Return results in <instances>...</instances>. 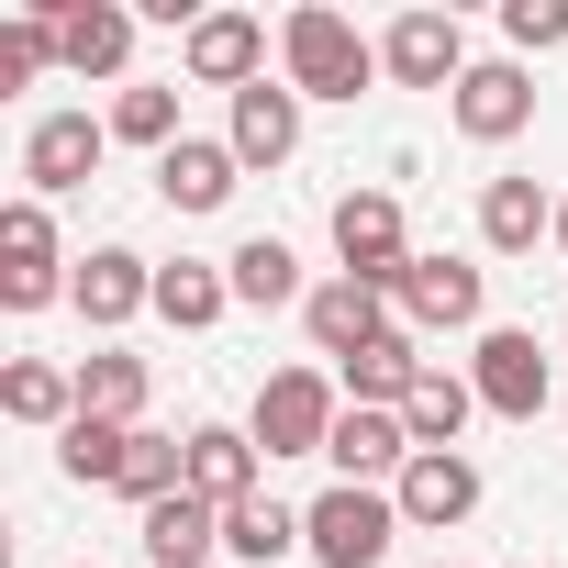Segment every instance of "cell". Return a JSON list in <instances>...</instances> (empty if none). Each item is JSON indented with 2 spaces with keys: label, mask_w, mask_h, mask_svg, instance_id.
Segmentation results:
<instances>
[{
  "label": "cell",
  "mask_w": 568,
  "mask_h": 568,
  "mask_svg": "<svg viewBox=\"0 0 568 568\" xmlns=\"http://www.w3.org/2000/svg\"><path fill=\"white\" fill-rule=\"evenodd\" d=\"M278 79H291L302 101H357L368 79H379V45L346 23V12H324V0H302L291 23H278Z\"/></svg>",
  "instance_id": "1"
},
{
  "label": "cell",
  "mask_w": 568,
  "mask_h": 568,
  "mask_svg": "<svg viewBox=\"0 0 568 568\" xmlns=\"http://www.w3.org/2000/svg\"><path fill=\"white\" fill-rule=\"evenodd\" d=\"M390 535H413L390 490L335 479L324 501H302V557H313V568H379V557H390Z\"/></svg>",
  "instance_id": "2"
},
{
  "label": "cell",
  "mask_w": 568,
  "mask_h": 568,
  "mask_svg": "<svg viewBox=\"0 0 568 568\" xmlns=\"http://www.w3.org/2000/svg\"><path fill=\"white\" fill-rule=\"evenodd\" d=\"M335 424H346V402H335L324 368H267V379H256V413H245L256 457H324Z\"/></svg>",
  "instance_id": "3"
},
{
  "label": "cell",
  "mask_w": 568,
  "mask_h": 568,
  "mask_svg": "<svg viewBox=\"0 0 568 568\" xmlns=\"http://www.w3.org/2000/svg\"><path fill=\"white\" fill-rule=\"evenodd\" d=\"M335 256H346V278H368L379 302H402V278H413V223H402V201H390V190H346V201H335Z\"/></svg>",
  "instance_id": "4"
},
{
  "label": "cell",
  "mask_w": 568,
  "mask_h": 568,
  "mask_svg": "<svg viewBox=\"0 0 568 568\" xmlns=\"http://www.w3.org/2000/svg\"><path fill=\"white\" fill-rule=\"evenodd\" d=\"M68 256H57V223H45V201L23 190L12 212H0V302L12 313H45V302H68Z\"/></svg>",
  "instance_id": "5"
},
{
  "label": "cell",
  "mask_w": 568,
  "mask_h": 568,
  "mask_svg": "<svg viewBox=\"0 0 568 568\" xmlns=\"http://www.w3.org/2000/svg\"><path fill=\"white\" fill-rule=\"evenodd\" d=\"M546 346L524 335V324H490L479 335V357H468V390H479V413H501V424H535L546 413Z\"/></svg>",
  "instance_id": "6"
},
{
  "label": "cell",
  "mask_w": 568,
  "mask_h": 568,
  "mask_svg": "<svg viewBox=\"0 0 568 568\" xmlns=\"http://www.w3.org/2000/svg\"><path fill=\"white\" fill-rule=\"evenodd\" d=\"M468 68H479V57H468L457 12H402V23L379 34V79H402V90H446V101H457Z\"/></svg>",
  "instance_id": "7"
},
{
  "label": "cell",
  "mask_w": 568,
  "mask_h": 568,
  "mask_svg": "<svg viewBox=\"0 0 568 568\" xmlns=\"http://www.w3.org/2000/svg\"><path fill=\"white\" fill-rule=\"evenodd\" d=\"M68 313H79L90 335H112V324L156 313V267H145L134 245H90V256H79V278H68Z\"/></svg>",
  "instance_id": "8"
},
{
  "label": "cell",
  "mask_w": 568,
  "mask_h": 568,
  "mask_svg": "<svg viewBox=\"0 0 568 568\" xmlns=\"http://www.w3.org/2000/svg\"><path fill=\"white\" fill-rule=\"evenodd\" d=\"M413 335H468L479 313H490V278L468 267V256H413V278H402V302H390Z\"/></svg>",
  "instance_id": "9"
},
{
  "label": "cell",
  "mask_w": 568,
  "mask_h": 568,
  "mask_svg": "<svg viewBox=\"0 0 568 568\" xmlns=\"http://www.w3.org/2000/svg\"><path fill=\"white\" fill-rule=\"evenodd\" d=\"M390 324H402V313H390V302L368 291V278H346V267H335L324 291L302 302V335H313V357H335V368H346V357H368V346H379Z\"/></svg>",
  "instance_id": "10"
},
{
  "label": "cell",
  "mask_w": 568,
  "mask_h": 568,
  "mask_svg": "<svg viewBox=\"0 0 568 568\" xmlns=\"http://www.w3.org/2000/svg\"><path fill=\"white\" fill-rule=\"evenodd\" d=\"M179 68H190L201 90H256V79H267V23H256V12H201V23L179 34Z\"/></svg>",
  "instance_id": "11"
},
{
  "label": "cell",
  "mask_w": 568,
  "mask_h": 568,
  "mask_svg": "<svg viewBox=\"0 0 568 568\" xmlns=\"http://www.w3.org/2000/svg\"><path fill=\"white\" fill-rule=\"evenodd\" d=\"M112 156V123L101 112H45L34 134H23V179H34V201H57V190H90V168Z\"/></svg>",
  "instance_id": "12"
},
{
  "label": "cell",
  "mask_w": 568,
  "mask_h": 568,
  "mask_svg": "<svg viewBox=\"0 0 568 568\" xmlns=\"http://www.w3.org/2000/svg\"><path fill=\"white\" fill-rule=\"evenodd\" d=\"M390 501H402V524H413V535H446V524H468V513H479V457H468V446L413 457V468L390 479Z\"/></svg>",
  "instance_id": "13"
},
{
  "label": "cell",
  "mask_w": 568,
  "mask_h": 568,
  "mask_svg": "<svg viewBox=\"0 0 568 568\" xmlns=\"http://www.w3.org/2000/svg\"><path fill=\"white\" fill-rule=\"evenodd\" d=\"M446 112H457V134H468V145H513V134L535 123V79H524L513 57H490V68H468V79H457V101H446Z\"/></svg>",
  "instance_id": "14"
},
{
  "label": "cell",
  "mask_w": 568,
  "mask_h": 568,
  "mask_svg": "<svg viewBox=\"0 0 568 568\" xmlns=\"http://www.w3.org/2000/svg\"><path fill=\"white\" fill-rule=\"evenodd\" d=\"M223 145H234L245 168H291V156H302V90H291V79H256V90H234V123H223Z\"/></svg>",
  "instance_id": "15"
},
{
  "label": "cell",
  "mask_w": 568,
  "mask_h": 568,
  "mask_svg": "<svg viewBox=\"0 0 568 568\" xmlns=\"http://www.w3.org/2000/svg\"><path fill=\"white\" fill-rule=\"evenodd\" d=\"M234 179H245V156H234L223 134H179V145L156 156V201H168V212H223Z\"/></svg>",
  "instance_id": "16"
},
{
  "label": "cell",
  "mask_w": 568,
  "mask_h": 568,
  "mask_svg": "<svg viewBox=\"0 0 568 568\" xmlns=\"http://www.w3.org/2000/svg\"><path fill=\"white\" fill-rule=\"evenodd\" d=\"M57 34H68V79H123L134 68V12L123 0H57Z\"/></svg>",
  "instance_id": "17"
},
{
  "label": "cell",
  "mask_w": 568,
  "mask_h": 568,
  "mask_svg": "<svg viewBox=\"0 0 568 568\" xmlns=\"http://www.w3.org/2000/svg\"><path fill=\"white\" fill-rule=\"evenodd\" d=\"M190 490H201L212 513L256 501V490H267V457H256V435H234V424H190Z\"/></svg>",
  "instance_id": "18"
},
{
  "label": "cell",
  "mask_w": 568,
  "mask_h": 568,
  "mask_svg": "<svg viewBox=\"0 0 568 568\" xmlns=\"http://www.w3.org/2000/svg\"><path fill=\"white\" fill-rule=\"evenodd\" d=\"M424 368H435V357H424V335H413V324H390L368 357H346V402H368V413H402V402L424 390Z\"/></svg>",
  "instance_id": "19"
},
{
  "label": "cell",
  "mask_w": 568,
  "mask_h": 568,
  "mask_svg": "<svg viewBox=\"0 0 568 568\" xmlns=\"http://www.w3.org/2000/svg\"><path fill=\"white\" fill-rule=\"evenodd\" d=\"M134 535H145V557H156V568H201V557L223 546V513H212L201 490H168V501H145V513H134Z\"/></svg>",
  "instance_id": "20"
},
{
  "label": "cell",
  "mask_w": 568,
  "mask_h": 568,
  "mask_svg": "<svg viewBox=\"0 0 568 568\" xmlns=\"http://www.w3.org/2000/svg\"><path fill=\"white\" fill-rule=\"evenodd\" d=\"M535 234H557V201L535 179H479V245L490 256H535Z\"/></svg>",
  "instance_id": "21"
},
{
  "label": "cell",
  "mask_w": 568,
  "mask_h": 568,
  "mask_svg": "<svg viewBox=\"0 0 568 568\" xmlns=\"http://www.w3.org/2000/svg\"><path fill=\"white\" fill-rule=\"evenodd\" d=\"M0 413H12V424H79V368H57V357H12V368H0Z\"/></svg>",
  "instance_id": "22"
},
{
  "label": "cell",
  "mask_w": 568,
  "mask_h": 568,
  "mask_svg": "<svg viewBox=\"0 0 568 568\" xmlns=\"http://www.w3.org/2000/svg\"><path fill=\"white\" fill-rule=\"evenodd\" d=\"M223 278H234V302H245V313H278V302H313V291H302V256L278 245V234H245V245L223 256Z\"/></svg>",
  "instance_id": "23"
},
{
  "label": "cell",
  "mask_w": 568,
  "mask_h": 568,
  "mask_svg": "<svg viewBox=\"0 0 568 568\" xmlns=\"http://www.w3.org/2000/svg\"><path fill=\"white\" fill-rule=\"evenodd\" d=\"M468 413H479V390H468L457 368H424V390L402 402V435H413V457H446V446L468 435Z\"/></svg>",
  "instance_id": "24"
},
{
  "label": "cell",
  "mask_w": 568,
  "mask_h": 568,
  "mask_svg": "<svg viewBox=\"0 0 568 568\" xmlns=\"http://www.w3.org/2000/svg\"><path fill=\"white\" fill-rule=\"evenodd\" d=\"M223 313H234V278H223V267H201V256L156 267V324H179V335H212Z\"/></svg>",
  "instance_id": "25"
},
{
  "label": "cell",
  "mask_w": 568,
  "mask_h": 568,
  "mask_svg": "<svg viewBox=\"0 0 568 568\" xmlns=\"http://www.w3.org/2000/svg\"><path fill=\"white\" fill-rule=\"evenodd\" d=\"M223 546H234L245 568H278V557H302V513L278 501V490H256V501L223 513Z\"/></svg>",
  "instance_id": "26"
},
{
  "label": "cell",
  "mask_w": 568,
  "mask_h": 568,
  "mask_svg": "<svg viewBox=\"0 0 568 568\" xmlns=\"http://www.w3.org/2000/svg\"><path fill=\"white\" fill-rule=\"evenodd\" d=\"M112 145H145V156H168L179 145V79H134V90H112Z\"/></svg>",
  "instance_id": "27"
},
{
  "label": "cell",
  "mask_w": 568,
  "mask_h": 568,
  "mask_svg": "<svg viewBox=\"0 0 568 568\" xmlns=\"http://www.w3.org/2000/svg\"><path fill=\"white\" fill-rule=\"evenodd\" d=\"M45 68H68V34H57V0H34V12L0 23V90H34Z\"/></svg>",
  "instance_id": "28"
},
{
  "label": "cell",
  "mask_w": 568,
  "mask_h": 568,
  "mask_svg": "<svg viewBox=\"0 0 568 568\" xmlns=\"http://www.w3.org/2000/svg\"><path fill=\"white\" fill-rule=\"evenodd\" d=\"M79 413H101V424H145V357H123V346L79 357Z\"/></svg>",
  "instance_id": "29"
},
{
  "label": "cell",
  "mask_w": 568,
  "mask_h": 568,
  "mask_svg": "<svg viewBox=\"0 0 568 568\" xmlns=\"http://www.w3.org/2000/svg\"><path fill=\"white\" fill-rule=\"evenodd\" d=\"M123 446H134V424H101V413H79V424L57 435V468H68L79 490H112V479H123Z\"/></svg>",
  "instance_id": "30"
},
{
  "label": "cell",
  "mask_w": 568,
  "mask_h": 568,
  "mask_svg": "<svg viewBox=\"0 0 568 568\" xmlns=\"http://www.w3.org/2000/svg\"><path fill=\"white\" fill-rule=\"evenodd\" d=\"M501 34H513L524 57H546V45H568V0H501Z\"/></svg>",
  "instance_id": "31"
},
{
  "label": "cell",
  "mask_w": 568,
  "mask_h": 568,
  "mask_svg": "<svg viewBox=\"0 0 568 568\" xmlns=\"http://www.w3.org/2000/svg\"><path fill=\"white\" fill-rule=\"evenodd\" d=\"M557 256H568V201H557Z\"/></svg>",
  "instance_id": "32"
}]
</instances>
